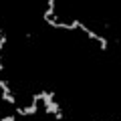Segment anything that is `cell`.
Segmentation results:
<instances>
[{"label": "cell", "instance_id": "obj_1", "mask_svg": "<svg viewBox=\"0 0 121 121\" xmlns=\"http://www.w3.org/2000/svg\"><path fill=\"white\" fill-rule=\"evenodd\" d=\"M43 107H44V113H47V115H55V113L60 111V105L56 103V101H51V103L43 105Z\"/></svg>", "mask_w": 121, "mask_h": 121}, {"label": "cell", "instance_id": "obj_5", "mask_svg": "<svg viewBox=\"0 0 121 121\" xmlns=\"http://www.w3.org/2000/svg\"><path fill=\"white\" fill-rule=\"evenodd\" d=\"M6 43H8V36H6V35H2V36H0V55H2V51H4Z\"/></svg>", "mask_w": 121, "mask_h": 121}, {"label": "cell", "instance_id": "obj_2", "mask_svg": "<svg viewBox=\"0 0 121 121\" xmlns=\"http://www.w3.org/2000/svg\"><path fill=\"white\" fill-rule=\"evenodd\" d=\"M0 101H4V103H10L16 107V97L12 95V93H0Z\"/></svg>", "mask_w": 121, "mask_h": 121}, {"label": "cell", "instance_id": "obj_6", "mask_svg": "<svg viewBox=\"0 0 121 121\" xmlns=\"http://www.w3.org/2000/svg\"><path fill=\"white\" fill-rule=\"evenodd\" d=\"M0 121H16V115H4L0 117Z\"/></svg>", "mask_w": 121, "mask_h": 121}, {"label": "cell", "instance_id": "obj_8", "mask_svg": "<svg viewBox=\"0 0 121 121\" xmlns=\"http://www.w3.org/2000/svg\"><path fill=\"white\" fill-rule=\"evenodd\" d=\"M107 121H109V119H107Z\"/></svg>", "mask_w": 121, "mask_h": 121}, {"label": "cell", "instance_id": "obj_4", "mask_svg": "<svg viewBox=\"0 0 121 121\" xmlns=\"http://www.w3.org/2000/svg\"><path fill=\"white\" fill-rule=\"evenodd\" d=\"M0 93H12V87H10V81L0 77Z\"/></svg>", "mask_w": 121, "mask_h": 121}, {"label": "cell", "instance_id": "obj_7", "mask_svg": "<svg viewBox=\"0 0 121 121\" xmlns=\"http://www.w3.org/2000/svg\"><path fill=\"white\" fill-rule=\"evenodd\" d=\"M55 119H56V121H63V119H65V113H63V111L55 113Z\"/></svg>", "mask_w": 121, "mask_h": 121}, {"label": "cell", "instance_id": "obj_3", "mask_svg": "<svg viewBox=\"0 0 121 121\" xmlns=\"http://www.w3.org/2000/svg\"><path fill=\"white\" fill-rule=\"evenodd\" d=\"M97 43H99V48H101V51H107V48H109V39H107V36H103V35H99V36H97Z\"/></svg>", "mask_w": 121, "mask_h": 121}]
</instances>
